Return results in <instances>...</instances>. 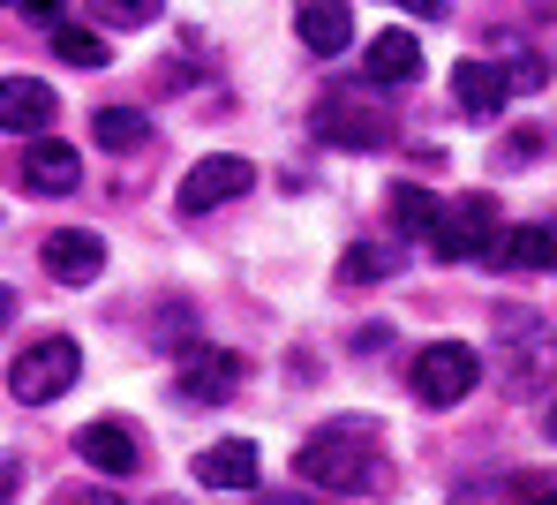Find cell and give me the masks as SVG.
Here are the masks:
<instances>
[{"label":"cell","mask_w":557,"mask_h":505,"mask_svg":"<svg viewBox=\"0 0 557 505\" xmlns=\"http://www.w3.org/2000/svg\"><path fill=\"white\" fill-rule=\"evenodd\" d=\"M98 8V23L106 30H144V23H159L166 15V0H91Z\"/></svg>","instance_id":"7402d4cb"},{"label":"cell","mask_w":557,"mask_h":505,"mask_svg":"<svg viewBox=\"0 0 557 505\" xmlns=\"http://www.w3.org/2000/svg\"><path fill=\"white\" fill-rule=\"evenodd\" d=\"M497 226H505V211H497V197H460L437 211V226H430V257L437 264H482L490 257V242H497Z\"/></svg>","instance_id":"277c9868"},{"label":"cell","mask_w":557,"mask_h":505,"mask_svg":"<svg viewBox=\"0 0 557 505\" xmlns=\"http://www.w3.org/2000/svg\"><path fill=\"white\" fill-rule=\"evenodd\" d=\"M69 505H121V491H76Z\"/></svg>","instance_id":"484cf974"},{"label":"cell","mask_w":557,"mask_h":505,"mask_svg":"<svg viewBox=\"0 0 557 505\" xmlns=\"http://www.w3.org/2000/svg\"><path fill=\"white\" fill-rule=\"evenodd\" d=\"M53 113H61L53 84H38V76H0V128H8V136H46Z\"/></svg>","instance_id":"9c48e42d"},{"label":"cell","mask_w":557,"mask_h":505,"mask_svg":"<svg viewBox=\"0 0 557 505\" xmlns=\"http://www.w3.org/2000/svg\"><path fill=\"white\" fill-rule=\"evenodd\" d=\"M76 453H84V468H98V476H136V430L113 422V415H98V422L76 430Z\"/></svg>","instance_id":"5bb4252c"},{"label":"cell","mask_w":557,"mask_h":505,"mask_svg":"<svg viewBox=\"0 0 557 505\" xmlns=\"http://www.w3.org/2000/svg\"><path fill=\"white\" fill-rule=\"evenodd\" d=\"M520 505H557V491H528V498H520Z\"/></svg>","instance_id":"4316f807"},{"label":"cell","mask_w":557,"mask_h":505,"mask_svg":"<svg viewBox=\"0 0 557 505\" xmlns=\"http://www.w3.org/2000/svg\"><path fill=\"white\" fill-rule=\"evenodd\" d=\"M257 189V167L249 159H234V151H219V159H196L182 174V211L196 219V211H219V204H234V197H249Z\"/></svg>","instance_id":"8992f818"},{"label":"cell","mask_w":557,"mask_h":505,"mask_svg":"<svg viewBox=\"0 0 557 505\" xmlns=\"http://www.w3.org/2000/svg\"><path fill=\"white\" fill-rule=\"evenodd\" d=\"M497 355H505V393H543L557 378V332L535 309H497Z\"/></svg>","instance_id":"7a4b0ae2"},{"label":"cell","mask_w":557,"mask_h":505,"mask_svg":"<svg viewBox=\"0 0 557 505\" xmlns=\"http://www.w3.org/2000/svg\"><path fill=\"white\" fill-rule=\"evenodd\" d=\"M257 476H264V460H257L249 438H219V445L196 453V483L203 491H257Z\"/></svg>","instance_id":"30bf717a"},{"label":"cell","mask_w":557,"mask_h":505,"mask_svg":"<svg viewBox=\"0 0 557 505\" xmlns=\"http://www.w3.org/2000/svg\"><path fill=\"white\" fill-rule=\"evenodd\" d=\"M384 211H392V226H399V234H430V226H437V211H445V204L430 197V189H422V182H399V189H392V204H384Z\"/></svg>","instance_id":"ffe728a7"},{"label":"cell","mask_w":557,"mask_h":505,"mask_svg":"<svg viewBox=\"0 0 557 505\" xmlns=\"http://www.w3.org/2000/svg\"><path fill=\"white\" fill-rule=\"evenodd\" d=\"M482 264H497V272H550V226H497Z\"/></svg>","instance_id":"e0dca14e"},{"label":"cell","mask_w":557,"mask_h":505,"mask_svg":"<svg viewBox=\"0 0 557 505\" xmlns=\"http://www.w3.org/2000/svg\"><path fill=\"white\" fill-rule=\"evenodd\" d=\"M76 378H84V347H76L69 332H46V340H30V347L8 362V393H15L23 407L61 401Z\"/></svg>","instance_id":"3957f363"},{"label":"cell","mask_w":557,"mask_h":505,"mask_svg":"<svg viewBox=\"0 0 557 505\" xmlns=\"http://www.w3.org/2000/svg\"><path fill=\"white\" fill-rule=\"evenodd\" d=\"M399 264H407L399 234H392V242H355V249L339 257V280H347V287H370V280H392Z\"/></svg>","instance_id":"ac0fdd59"},{"label":"cell","mask_w":557,"mask_h":505,"mask_svg":"<svg viewBox=\"0 0 557 505\" xmlns=\"http://www.w3.org/2000/svg\"><path fill=\"white\" fill-rule=\"evenodd\" d=\"M317 136L339 144V151H384L392 144V121L370 99H317Z\"/></svg>","instance_id":"52a82bcc"},{"label":"cell","mask_w":557,"mask_h":505,"mask_svg":"<svg viewBox=\"0 0 557 505\" xmlns=\"http://www.w3.org/2000/svg\"><path fill=\"white\" fill-rule=\"evenodd\" d=\"M15 182H23L30 197H69V189L84 182V159H76L61 136H38V144L15 159Z\"/></svg>","instance_id":"ba28073f"},{"label":"cell","mask_w":557,"mask_h":505,"mask_svg":"<svg viewBox=\"0 0 557 505\" xmlns=\"http://www.w3.org/2000/svg\"><path fill=\"white\" fill-rule=\"evenodd\" d=\"M242 385V355H219V347H188L182 355V378H174V393L196 407H211V401H226Z\"/></svg>","instance_id":"7c38bea8"},{"label":"cell","mask_w":557,"mask_h":505,"mask_svg":"<svg viewBox=\"0 0 557 505\" xmlns=\"http://www.w3.org/2000/svg\"><path fill=\"white\" fill-rule=\"evenodd\" d=\"M0 8H23V15H38V23H61V0H0Z\"/></svg>","instance_id":"cb8c5ba5"},{"label":"cell","mask_w":557,"mask_h":505,"mask_svg":"<svg viewBox=\"0 0 557 505\" xmlns=\"http://www.w3.org/2000/svg\"><path fill=\"white\" fill-rule=\"evenodd\" d=\"M294 30H301L309 53H347V46H355L347 0H294Z\"/></svg>","instance_id":"9a60e30c"},{"label":"cell","mask_w":557,"mask_h":505,"mask_svg":"<svg viewBox=\"0 0 557 505\" xmlns=\"http://www.w3.org/2000/svg\"><path fill=\"white\" fill-rule=\"evenodd\" d=\"M550 8H557V0H550Z\"/></svg>","instance_id":"4dcf8cb0"},{"label":"cell","mask_w":557,"mask_h":505,"mask_svg":"<svg viewBox=\"0 0 557 505\" xmlns=\"http://www.w3.org/2000/svg\"><path fill=\"white\" fill-rule=\"evenodd\" d=\"M15 491H23V460L0 453V505H15Z\"/></svg>","instance_id":"603a6c76"},{"label":"cell","mask_w":557,"mask_h":505,"mask_svg":"<svg viewBox=\"0 0 557 505\" xmlns=\"http://www.w3.org/2000/svg\"><path fill=\"white\" fill-rule=\"evenodd\" d=\"M505 69L497 61H460L453 69V106H460V121H474V128H490L497 113H505Z\"/></svg>","instance_id":"8fae6325"},{"label":"cell","mask_w":557,"mask_h":505,"mask_svg":"<svg viewBox=\"0 0 557 505\" xmlns=\"http://www.w3.org/2000/svg\"><path fill=\"white\" fill-rule=\"evenodd\" d=\"M550 438H557V415H550Z\"/></svg>","instance_id":"f546056e"},{"label":"cell","mask_w":557,"mask_h":505,"mask_svg":"<svg viewBox=\"0 0 557 505\" xmlns=\"http://www.w3.org/2000/svg\"><path fill=\"white\" fill-rule=\"evenodd\" d=\"M294 476H301L309 491L370 498L376 483H384V445H376L370 422H332V430L301 438V453H294Z\"/></svg>","instance_id":"6da1fadb"},{"label":"cell","mask_w":557,"mask_h":505,"mask_svg":"<svg viewBox=\"0 0 557 505\" xmlns=\"http://www.w3.org/2000/svg\"><path fill=\"white\" fill-rule=\"evenodd\" d=\"M392 8H407V15H422V23H437V15H445V0H392Z\"/></svg>","instance_id":"d4e9b609"},{"label":"cell","mask_w":557,"mask_h":505,"mask_svg":"<svg viewBox=\"0 0 557 505\" xmlns=\"http://www.w3.org/2000/svg\"><path fill=\"white\" fill-rule=\"evenodd\" d=\"M550 264H557V219H550Z\"/></svg>","instance_id":"83f0119b"},{"label":"cell","mask_w":557,"mask_h":505,"mask_svg":"<svg viewBox=\"0 0 557 505\" xmlns=\"http://www.w3.org/2000/svg\"><path fill=\"white\" fill-rule=\"evenodd\" d=\"M91 136H98V151H144V144H151V121H144L136 106H98Z\"/></svg>","instance_id":"d6986e66"},{"label":"cell","mask_w":557,"mask_h":505,"mask_svg":"<svg viewBox=\"0 0 557 505\" xmlns=\"http://www.w3.org/2000/svg\"><path fill=\"white\" fill-rule=\"evenodd\" d=\"M8 309H15V303H8V287H0V317H8Z\"/></svg>","instance_id":"f1b7e54d"},{"label":"cell","mask_w":557,"mask_h":505,"mask_svg":"<svg viewBox=\"0 0 557 505\" xmlns=\"http://www.w3.org/2000/svg\"><path fill=\"white\" fill-rule=\"evenodd\" d=\"M414 401L422 407H460L474 385H482V355L474 347H460V340H430L422 355H414Z\"/></svg>","instance_id":"5b68a950"},{"label":"cell","mask_w":557,"mask_h":505,"mask_svg":"<svg viewBox=\"0 0 557 505\" xmlns=\"http://www.w3.org/2000/svg\"><path fill=\"white\" fill-rule=\"evenodd\" d=\"M362 69H370V84H414L422 76V38L414 30H376Z\"/></svg>","instance_id":"2e32d148"},{"label":"cell","mask_w":557,"mask_h":505,"mask_svg":"<svg viewBox=\"0 0 557 505\" xmlns=\"http://www.w3.org/2000/svg\"><path fill=\"white\" fill-rule=\"evenodd\" d=\"M46 272L69 280V287H84V280L106 272V242H98L91 226H61V234H46Z\"/></svg>","instance_id":"4fadbf2b"},{"label":"cell","mask_w":557,"mask_h":505,"mask_svg":"<svg viewBox=\"0 0 557 505\" xmlns=\"http://www.w3.org/2000/svg\"><path fill=\"white\" fill-rule=\"evenodd\" d=\"M53 53L69 61V69H106L113 53H106V38L84 30V23H53Z\"/></svg>","instance_id":"44dd1931"}]
</instances>
